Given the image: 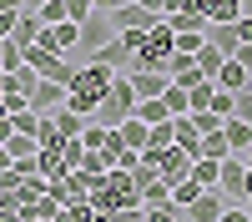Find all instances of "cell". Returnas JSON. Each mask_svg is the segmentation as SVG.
Returning a JSON list of instances; mask_svg holds the SVG:
<instances>
[{
  "instance_id": "cell-1",
  "label": "cell",
  "mask_w": 252,
  "mask_h": 222,
  "mask_svg": "<svg viewBox=\"0 0 252 222\" xmlns=\"http://www.w3.org/2000/svg\"><path fill=\"white\" fill-rule=\"evenodd\" d=\"M131 111H136V91H131V76H116L111 81V91L101 96V106L91 111V121L96 127H126V121H131Z\"/></svg>"
},
{
  "instance_id": "cell-2",
  "label": "cell",
  "mask_w": 252,
  "mask_h": 222,
  "mask_svg": "<svg viewBox=\"0 0 252 222\" xmlns=\"http://www.w3.org/2000/svg\"><path fill=\"white\" fill-rule=\"evenodd\" d=\"M111 40H116V26H111V15H106V10H91V20L81 26V46H76V51L91 61L101 46H111Z\"/></svg>"
},
{
  "instance_id": "cell-3",
  "label": "cell",
  "mask_w": 252,
  "mask_h": 222,
  "mask_svg": "<svg viewBox=\"0 0 252 222\" xmlns=\"http://www.w3.org/2000/svg\"><path fill=\"white\" fill-rule=\"evenodd\" d=\"M111 81H116V71H106V66H96V61H86V66L76 71V81H71V91H81V96H91L96 106H101V96L111 91Z\"/></svg>"
},
{
  "instance_id": "cell-4",
  "label": "cell",
  "mask_w": 252,
  "mask_h": 222,
  "mask_svg": "<svg viewBox=\"0 0 252 222\" xmlns=\"http://www.w3.org/2000/svg\"><path fill=\"white\" fill-rule=\"evenodd\" d=\"M161 20H166V15L136 5V0H126V5H116V10H111V26H116V31H152V26H161Z\"/></svg>"
},
{
  "instance_id": "cell-5",
  "label": "cell",
  "mask_w": 252,
  "mask_h": 222,
  "mask_svg": "<svg viewBox=\"0 0 252 222\" xmlns=\"http://www.w3.org/2000/svg\"><path fill=\"white\" fill-rule=\"evenodd\" d=\"M217 192H222L227 202H247V161H242V157H227V161H222Z\"/></svg>"
},
{
  "instance_id": "cell-6",
  "label": "cell",
  "mask_w": 252,
  "mask_h": 222,
  "mask_svg": "<svg viewBox=\"0 0 252 222\" xmlns=\"http://www.w3.org/2000/svg\"><path fill=\"white\" fill-rule=\"evenodd\" d=\"M66 96H71V86H61V81L40 76V81H35V91H31V111L51 116V111H61V106H66Z\"/></svg>"
},
{
  "instance_id": "cell-7",
  "label": "cell",
  "mask_w": 252,
  "mask_h": 222,
  "mask_svg": "<svg viewBox=\"0 0 252 222\" xmlns=\"http://www.w3.org/2000/svg\"><path fill=\"white\" fill-rule=\"evenodd\" d=\"M166 81L172 86H182V91H192V86H202V66H197V56H182V51H172V61H166Z\"/></svg>"
},
{
  "instance_id": "cell-8",
  "label": "cell",
  "mask_w": 252,
  "mask_h": 222,
  "mask_svg": "<svg viewBox=\"0 0 252 222\" xmlns=\"http://www.w3.org/2000/svg\"><path fill=\"white\" fill-rule=\"evenodd\" d=\"M40 46H51V51H61V56H71V51L81 46V26H76V20L46 26V31H40Z\"/></svg>"
},
{
  "instance_id": "cell-9",
  "label": "cell",
  "mask_w": 252,
  "mask_h": 222,
  "mask_svg": "<svg viewBox=\"0 0 252 222\" xmlns=\"http://www.w3.org/2000/svg\"><path fill=\"white\" fill-rule=\"evenodd\" d=\"M192 152H182V147H166L161 152V182H166V187H177V182H187V177H192Z\"/></svg>"
},
{
  "instance_id": "cell-10",
  "label": "cell",
  "mask_w": 252,
  "mask_h": 222,
  "mask_svg": "<svg viewBox=\"0 0 252 222\" xmlns=\"http://www.w3.org/2000/svg\"><path fill=\"white\" fill-rule=\"evenodd\" d=\"M131 56H136V51H131V46H126V40L116 35L111 46H101L91 61H96V66H106V71H116V76H131Z\"/></svg>"
},
{
  "instance_id": "cell-11",
  "label": "cell",
  "mask_w": 252,
  "mask_h": 222,
  "mask_svg": "<svg viewBox=\"0 0 252 222\" xmlns=\"http://www.w3.org/2000/svg\"><path fill=\"white\" fill-rule=\"evenodd\" d=\"M212 86H217V91H232V96H237V91H247V86H252V71L242 66V61H232V56H227V61H222V71L212 76Z\"/></svg>"
},
{
  "instance_id": "cell-12",
  "label": "cell",
  "mask_w": 252,
  "mask_h": 222,
  "mask_svg": "<svg viewBox=\"0 0 252 222\" xmlns=\"http://www.w3.org/2000/svg\"><path fill=\"white\" fill-rule=\"evenodd\" d=\"M222 212H227V197L212 187V192H202L192 207H187V222H222Z\"/></svg>"
},
{
  "instance_id": "cell-13",
  "label": "cell",
  "mask_w": 252,
  "mask_h": 222,
  "mask_svg": "<svg viewBox=\"0 0 252 222\" xmlns=\"http://www.w3.org/2000/svg\"><path fill=\"white\" fill-rule=\"evenodd\" d=\"M40 31H46V26H40V15H35V10H20V15H15V31H10V46H20V51L35 46Z\"/></svg>"
},
{
  "instance_id": "cell-14",
  "label": "cell",
  "mask_w": 252,
  "mask_h": 222,
  "mask_svg": "<svg viewBox=\"0 0 252 222\" xmlns=\"http://www.w3.org/2000/svg\"><path fill=\"white\" fill-rule=\"evenodd\" d=\"M222 136H227V147H232V157L252 152V127H247L242 116H227V121H222Z\"/></svg>"
},
{
  "instance_id": "cell-15",
  "label": "cell",
  "mask_w": 252,
  "mask_h": 222,
  "mask_svg": "<svg viewBox=\"0 0 252 222\" xmlns=\"http://www.w3.org/2000/svg\"><path fill=\"white\" fill-rule=\"evenodd\" d=\"M172 81H166L161 71H131V91H136V101H146V96H161Z\"/></svg>"
},
{
  "instance_id": "cell-16",
  "label": "cell",
  "mask_w": 252,
  "mask_h": 222,
  "mask_svg": "<svg viewBox=\"0 0 252 222\" xmlns=\"http://www.w3.org/2000/svg\"><path fill=\"white\" fill-rule=\"evenodd\" d=\"M207 20H212V26H237L242 0H207Z\"/></svg>"
},
{
  "instance_id": "cell-17",
  "label": "cell",
  "mask_w": 252,
  "mask_h": 222,
  "mask_svg": "<svg viewBox=\"0 0 252 222\" xmlns=\"http://www.w3.org/2000/svg\"><path fill=\"white\" fill-rule=\"evenodd\" d=\"M136 121H146V127H161V121H172V111H166V101L161 96H146V101H136V111H131Z\"/></svg>"
},
{
  "instance_id": "cell-18",
  "label": "cell",
  "mask_w": 252,
  "mask_h": 222,
  "mask_svg": "<svg viewBox=\"0 0 252 222\" xmlns=\"http://www.w3.org/2000/svg\"><path fill=\"white\" fill-rule=\"evenodd\" d=\"M172 127H177V147L197 157V147H202V131H197V121H192V116H172Z\"/></svg>"
},
{
  "instance_id": "cell-19",
  "label": "cell",
  "mask_w": 252,
  "mask_h": 222,
  "mask_svg": "<svg viewBox=\"0 0 252 222\" xmlns=\"http://www.w3.org/2000/svg\"><path fill=\"white\" fill-rule=\"evenodd\" d=\"M207 40L222 51V56H237V46H242V35H237V26H207Z\"/></svg>"
},
{
  "instance_id": "cell-20",
  "label": "cell",
  "mask_w": 252,
  "mask_h": 222,
  "mask_svg": "<svg viewBox=\"0 0 252 222\" xmlns=\"http://www.w3.org/2000/svg\"><path fill=\"white\" fill-rule=\"evenodd\" d=\"M56 212H61V202L46 192V197H35L31 202V207H20V217H26V222H56Z\"/></svg>"
},
{
  "instance_id": "cell-21",
  "label": "cell",
  "mask_w": 252,
  "mask_h": 222,
  "mask_svg": "<svg viewBox=\"0 0 252 222\" xmlns=\"http://www.w3.org/2000/svg\"><path fill=\"white\" fill-rule=\"evenodd\" d=\"M217 177H222V161H212V157H197V161H192V182H197V187L212 192Z\"/></svg>"
},
{
  "instance_id": "cell-22",
  "label": "cell",
  "mask_w": 252,
  "mask_h": 222,
  "mask_svg": "<svg viewBox=\"0 0 252 222\" xmlns=\"http://www.w3.org/2000/svg\"><path fill=\"white\" fill-rule=\"evenodd\" d=\"M51 127L71 141V136H81V131H86V116H76V111H66V106H61V111H51Z\"/></svg>"
},
{
  "instance_id": "cell-23",
  "label": "cell",
  "mask_w": 252,
  "mask_h": 222,
  "mask_svg": "<svg viewBox=\"0 0 252 222\" xmlns=\"http://www.w3.org/2000/svg\"><path fill=\"white\" fill-rule=\"evenodd\" d=\"M121 136H126V147H131V152H146V147H152V127H146V121H126V127H121Z\"/></svg>"
},
{
  "instance_id": "cell-24",
  "label": "cell",
  "mask_w": 252,
  "mask_h": 222,
  "mask_svg": "<svg viewBox=\"0 0 252 222\" xmlns=\"http://www.w3.org/2000/svg\"><path fill=\"white\" fill-rule=\"evenodd\" d=\"M166 26H172V35H177V31H202V35H207V26H212V20L197 15V10H177V15H166Z\"/></svg>"
},
{
  "instance_id": "cell-25",
  "label": "cell",
  "mask_w": 252,
  "mask_h": 222,
  "mask_svg": "<svg viewBox=\"0 0 252 222\" xmlns=\"http://www.w3.org/2000/svg\"><path fill=\"white\" fill-rule=\"evenodd\" d=\"M222 61H227V56L212 46V40H202V51H197V66H202V76H207V81H212V76L222 71Z\"/></svg>"
},
{
  "instance_id": "cell-26",
  "label": "cell",
  "mask_w": 252,
  "mask_h": 222,
  "mask_svg": "<svg viewBox=\"0 0 252 222\" xmlns=\"http://www.w3.org/2000/svg\"><path fill=\"white\" fill-rule=\"evenodd\" d=\"M0 147H5V152H10L15 161H31V157L40 152V141H35V136H20V131H15L10 141H0Z\"/></svg>"
},
{
  "instance_id": "cell-27",
  "label": "cell",
  "mask_w": 252,
  "mask_h": 222,
  "mask_svg": "<svg viewBox=\"0 0 252 222\" xmlns=\"http://www.w3.org/2000/svg\"><path fill=\"white\" fill-rule=\"evenodd\" d=\"M197 157H212V161H227V157H232V147H227V136H222V131H212V136H202Z\"/></svg>"
},
{
  "instance_id": "cell-28",
  "label": "cell",
  "mask_w": 252,
  "mask_h": 222,
  "mask_svg": "<svg viewBox=\"0 0 252 222\" xmlns=\"http://www.w3.org/2000/svg\"><path fill=\"white\" fill-rule=\"evenodd\" d=\"M161 101H166V111H172V116H192V96H187L182 86H166Z\"/></svg>"
},
{
  "instance_id": "cell-29",
  "label": "cell",
  "mask_w": 252,
  "mask_h": 222,
  "mask_svg": "<svg viewBox=\"0 0 252 222\" xmlns=\"http://www.w3.org/2000/svg\"><path fill=\"white\" fill-rule=\"evenodd\" d=\"M10 127H15L20 136H40V127H46V116H40V111H15V116H10Z\"/></svg>"
},
{
  "instance_id": "cell-30",
  "label": "cell",
  "mask_w": 252,
  "mask_h": 222,
  "mask_svg": "<svg viewBox=\"0 0 252 222\" xmlns=\"http://www.w3.org/2000/svg\"><path fill=\"white\" fill-rule=\"evenodd\" d=\"M202 192H207V187H197L192 177H187V182H177V187H172V207H182V212H187V207H192Z\"/></svg>"
},
{
  "instance_id": "cell-31",
  "label": "cell",
  "mask_w": 252,
  "mask_h": 222,
  "mask_svg": "<svg viewBox=\"0 0 252 222\" xmlns=\"http://www.w3.org/2000/svg\"><path fill=\"white\" fill-rule=\"evenodd\" d=\"M81 172H86V177H106V172H111V157L96 147V152H86V157H81Z\"/></svg>"
},
{
  "instance_id": "cell-32",
  "label": "cell",
  "mask_w": 252,
  "mask_h": 222,
  "mask_svg": "<svg viewBox=\"0 0 252 222\" xmlns=\"http://www.w3.org/2000/svg\"><path fill=\"white\" fill-rule=\"evenodd\" d=\"M202 40H207L202 31H177V35H172V51H182V56H197V51H202Z\"/></svg>"
},
{
  "instance_id": "cell-33",
  "label": "cell",
  "mask_w": 252,
  "mask_h": 222,
  "mask_svg": "<svg viewBox=\"0 0 252 222\" xmlns=\"http://www.w3.org/2000/svg\"><path fill=\"white\" fill-rule=\"evenodd\" d=\"M141 202H146V207H166V202H172V187H166V182L157 177L152 187H141Z\"/></svg>"
},
{
  "instance_id": "cell-34",
  "label": "cell",
  "mask_w": 252,
  "mask_h": 222,
  "mask_svg": "<svg viewBox=\"0 0 252 222\" xmlns=\"http://www.w3.org/2000/svg\"><path fill=\"white\" fill-rule=\"evenodd\" d=\"M35 81H40V76L26 66V61H20V66L10 71V91H26V96H31V91H35Z\"/></svg>"
},
{
  "instance_id": "cell-35",
  "label": "cell",
  "mask_w": 252,
  "mask_h": 222,
  "mask_svg": "<svg viewBox=\"0 0 252 222\" xmlns=\"http://www.w3.org/2000/svg\"><path fill=\"white\" fill-rule=\"evenodd\" d=\"M96 212H91V202H71V207H61L56 212V222H91Z\"/></svg>"
},
{
  "instance_id": "cell-36",
  "label": "cell",
  "mask_w": 252,
  "mask_h": 222,
  "mask_svg": "<svg viewBox=\"0 0 252 222\" xmlns=\"http://www.w3.org/2000/svg\"><path fill=\"white\" fill-rule=\"evenodd\" d=\"M35 15H40V26H61V20H66V0H46Z\"/></svg>"
},
{
  "instance_id": "cell-37",
  "label": "cell",
  "mask_w": 252,
  "mask_h": 222,
  "mask_svg": "<svg viewBox=\"0 0 252 222\" xmlns=\"http://www.w3.org/2000/svg\"><path fill=\"white\" fill-rule=\"evenodd\" d=\"M187 96H192V111H207V106H212V96H217V86H212V81H202V86H192Z\"/></svg>"
},
{
  "instance_id": "cell-38",
  "label": "cell",
  "mask_w": 252,
  "mask_h": 222,
  "mask_svg": "<svg viewBox=\"0 0 252 222\" xmlns=\"http://www.w3.org/2000/svg\"><path fill=\"white\" fill-rule=\"evenodd\" d=\"M192 121H197V131H202V136H212V131H222V121H227V116H217V111H192Z\"/></svg>"
},
{
  "instance_id": "cell-39",
  "label": "cell",
  "mask_w": 252,
  "mask_h": 222,
  "mask_svg": "<svg viewBox=\"0 0 252 222\" xmlns=\"http://www.w3.org/2000/svg\"><path fill=\"white\" fill-rule=\"evenodd\" d=\"M146 222H187V212L166 202V207H146Z\"/></svg>"
},
{
  "instance_id": "cell-40",
  "label": "cell",
  "mask_w": 252,
  "mask_h": 222,
  "mask_svg": "<svg viewBox=\"0 0 252 222\" xmlns=\"http://www.w3.org/2000/svg\"><path fill=\"white\" fill-rule=\"evenodd\" d=\"M66 20L86 26V20H91V0H66Z\"/></svg>"
},
{
  "instance_id": "cell-41",
  "label": "cell",
  "mask_w": 252,
  "mask_h": 222,
  "mask_svg": "<svg viewBox=\"0 0 252 222\" xmlns=\"http://www.w3.org/2000/svg\"><path fill=\"white\" fill-rule=\"evenodd\" d=\"M232 116H242L247 127H252V86H247V91H237V111H232Z\"/></svg>"
},
{
  "instance_id": "cell-42",
  "label": "cell",
  "mask_w": 252,
  "mask_h": 222,
  "mask_svg": "<svg viewBox=\"0 0 252 222\" xmlns=\"http://www.w3.org/2000/svg\"><path fill=\"white\" fill-rule=\"evenodd\" d=\"M116 35H121L131 51H141V46H146V31H116Z\"/></svg>"
},
{
  "instance_id": "cell-43",
  "label": "cell",
  "mask_w": 252,
  "mask_h": 222,
  "mask_svg": "<svg viewBox=\"0 0 252 222\" xmlns=\"http://www.w3.org/2000/svg\"><path fill=\"white\" fill-rule=\"evenodd\" d=\"M232 61H242V66L252 71V40H242V46H237V56H232Z\"/></svg>"
},
{
  "instance_id": "cell-44",
  "label": "cell",
  "mask_w": 252,
  "mask_h": 222,
  "mask_svg": "<svg viewBox=\"0 0 252 222\" xmlns=\"http://www.w3.org/2000/svg\"><path fill=\"white\" fill-rule=\"evenodd\" d=\"M222 222H247V207H242V202H237V207H227V212H222Z\"/></svg>"
},
{
  "instance_id": "cell-45",
  "label": "cell",
  "mask_w": 252,
  "mask_h": 222,
  "mask_svg": "<svg viewBox=\"0 0 252 222\" xmlns=\"http://www.w3.org/2000/svg\"><path fill=\"white\" fill-rule=\"evenodd\" d=\"M26 10V0H0V15H20Z\"/></svg>"
},
{
  "instance_id": "cell-46",
  "label": "cell",
  "mask_w": 252,
  "mask_h": 222,
  "mask_svg": "<svg viewBox=\"0 0 252 222\" xmlns=\"http://www.w3.org/2000/svg\"><path fill=\"white\" fill-rule=\"evenodd\" d=\"M5 172H15V157H10L5 147H0V177H5Z\"/></svg>"
},
{
  "instance_id": "cell-47",
  "label": "cell",
  "mask_w": 252,
  "mask_h": 222,
  "mask_svg": "<svg viewBox=\"0 0 252 222\" xmlns=\"http://www.w3.org/2000/svg\"><path fill=\"white\" fill-rule=\"evenodd\" d=\"M0 222H26V217H20V207H0Z\"/></svg>"
},
{
  "instance_id": "cell-48",
  "label": "cell",
  "mask_w": 252,
  "mask_h": 222,
  "mask_svg": "<svg viewBox=\"0 0 252 222\" xmlns=\"http://www.w3.org/2000/svg\"><path fill=\"white\" fill-rule=\"evenodd\" d=\"M136 5H146V10H157V15H161V0H136Z\"/></svg>"
},
{
  "instance_id": "cell-49",
  "label": "cell",
  "mask_w": 252,
  "mask_h": 222,
  "mask_svg": "<svg viewBox=\"0 0 252 222\" xmlns=\"http://www.w3.org/2000/svg\"><path fill=\"white\" fill-rule=\"evenodd\" d=\"M91 222H116V217H111V212H96V217H91Z\"/></svg>"
},
{
  "instance_id": "cell-50",
  "label": "cell",
  "mask_w": 252,
  "mask_h": 222,
  "mask_svg": "<svg viewBox=\"0 0 252 222\" xmlns=\"http://www.w3.org/2000/svg\"><path fill=\"white\" fill-rule=\"evenodd\" d=\"M40 5H46V0H26V10H40Z\"/></svg>"
},
{
  "instance_id": "cell-51",
  "label": "cell",
  "mask_w": 252,
  "mask_h": 222,
  "mask_svg": "<svg viewBox=\"0 0 252 222\" xmlns=\"http://www.w3.org/2000/svg\"><path fill=\"white\" fill-rule=\"evenodd\" d=\"M242 207H247V222H252V197H247V202H242Z\"/></svg>"
},
{
  "instance_id": "cell-52",
  "label": "cell",
  "mask_w": 252,
  "mask_h": 222,
  "mask_svg": "<svg viewBox=\"0 0 252 222\" xmlns=\"http://www.w3.org/2000/svg\"><path fill=\"white\" fill-rule=\"evenodd\" d=\"M247 197H252V167H247Z\"/></svg>"
},
{
  "instance_id": "cell-53",
  "label": "cell",
  "mask_w": 252,
  "mask_h": 222,
  "mask_svg": "<svg viewBox=\"0 0 252 222\" xmlns=\"http://www.w3.org/2000/svg\"><path fill=\"white\" fill-rule=\"evenodd\" d=\"M5 46H10V40H5V35H0V56H5Z\"/></svg>"
},
{
  "instance_id": "cell-54",
  "label": "cell",
  "mask_w": 252,
  "mask_h": 222,
  "mask_svg": "<svg viewBox=\"0 0 252 222\" xmlns=\"http://www.w3.org/2000/svg\"><path fill=\"white\" fill-rule=\"evenodd\" d=\"M0 207H5V192H0Z\"/></svg>"
}]
</instances>
